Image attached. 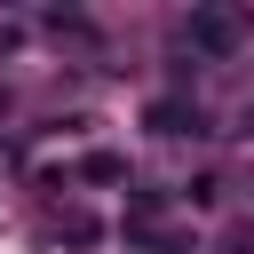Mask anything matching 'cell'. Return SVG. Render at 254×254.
Here are the masks:
<instances>
[{"label": "cell", "instance_id": "6da1fadb", "mask_svg": "<svg viewBox=\"0 0 254 254\" xmlns=\"http://www.w3.org/2000/svg\"><path fill=\"white\" fill-rule=\"evenodd\" d=\"M183 40H190L198 56H230V48L246 40V16H238V8H190Z\"/></svg>", "mask_w": 254, "mask_h": 254}, {"label": "cell", "instance_id": "7a4b0ae2", "mask_svg": "<svg viewBox=\"0 0 254 254\" xmlns=\"http://www.w3.org/2000/svg\"><path fill=\"white\" fill-rule=\"evenodd\" d=\"M151 127L159 135H198V103H151Z\"/></svg>", "mask_w": 254, "mask_h": 254}]
</instances>
